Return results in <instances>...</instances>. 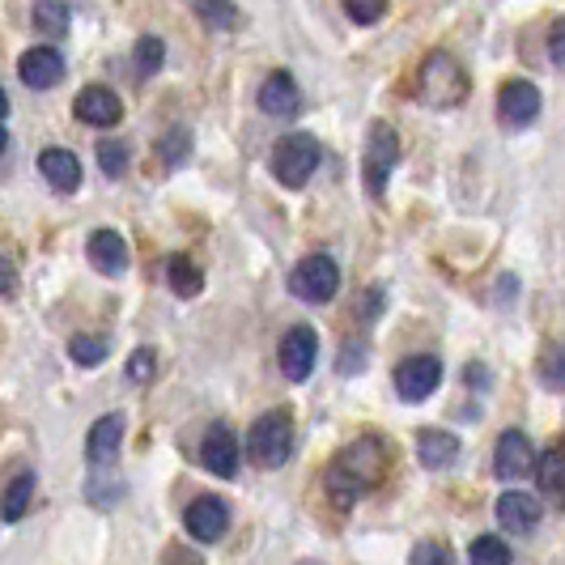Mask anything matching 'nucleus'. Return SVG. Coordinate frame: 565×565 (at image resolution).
<instances>
[{
	"label": "nucleus",
	"instance_id": "nucleus-5",
	"mask_svg": "<svg viewBox=\"0 0 565 565\" xmlns=\"http://www.w3.org/2000/svg\"><path fill=\"white\" fill-rule=\"evenodd\" d=\"M399 162V137L392 124H370L366 132V153H362V179H366L370 196H383L387 192V179Z\"/></svg>",
	"mask_w": 565,
	"mask_h": 565
},
{
	"label": "nucleus",
	"instance_id": "nucleus-27",
	"mask_svg": "<svg viewBox=\"0 0 565 565\" xmlns=\"http://www.w3.org/2000/svg\"><path fill=\"white\" fill-rule=\"evenodd\" d=\"M98 167L107 179H124L128 174V145L124 141H98Z\"/></svg>",
	"mask_w": 565,
	"mask_h": 565
},
{
	"label": "nucleus",
	"instance_id": "nucleus-24",
	"mask_svg": "<svg viewBox=\"0 0 565 565\" xmlns=\"http://www.w3.org/2000/svg\"><path fill=\"white\" fill-rule=\"evenodd\" d=\"M196 13L200 22L213 30H238V22H243V13H238L234 0H196Z\"/></svg>",
	"mask_w": 565,
	"mask_h": 565
},
{
	"label": "nucleus",
	"instance_id": "nucleus-19",
	"mask_svg": "<svg viewBox=\"0 0 565 565\" xmlns=\"http://www.w3.org/2000/svg\"><path fill=\"white\" fill-rule=\"evenodd\" d=\"M417 459L429 472H443V468H451L455 459H459V438H455L451 429H438V425L417 429Z\"/></svg>",
	"mask_w": 565,
	"mask_h": 565
},
{
	"label": "nucleus",
	"instance_id": "nucleus-9",
	"mask_svg": "<svg viewBox=\"0 0 565 565\" xmlns=\"http://www.w3.org/2000/svg\"><path fill=\"white\" fill-rule=\"evenodd\" d=\"M493 472L502 481H523L527 472H536V447L523 429H502V438L493 447Z\"/></svg>",
	"mask_w": 565,
	"mask_h": 565
},
{
	"label": "nucleus",
	"instance_id": "nucleus-33",
	"mask_svg": "<svg viewBox=\"0 0 565 565\" xmlns=\"http://www.w3.org/2000/svg\"><path fill=\"white\" fill-rule=\"evenodd\" d=\"M34 22H39V30H47V34H64L68 30V9L56 4V0H43L34 9Z\"/></svg>",
	"mask_w": 565,
	"mask_h": 565
},
{
	"label": "nucleus",
	"instance_id": "nucleus-12",
	"mask_svg": "<svg viewBox=\"0 0 565 565\" xmlns=\"http://www.w3.org/2000/svg\"><path fill=\"white\" fill-rule=\"evenodd\" d=\"M73 111L89 128H115L124 119V103H119V94L107 89V85H85L82 94H77V103H73Z\"/></svg>",
	"mask_w": 565,
	"mask_h": 565
},
{
	"label": "nucleus",
	"instance_id": "nucleus-38",
	"mask_svg": "<svg viewBox=\"0 0 565 565\" xmlns=\"http://www.w3.org/2000/svg\"><path fill=\"white\" fill-rule=\"evenodd\" d=\"M4 115H9V94L0 89V119H4Z\"/></svg>",
	"mask_w": 565,
	"mask_h": 565
},
{
	"label": "nucleus",
	"instance_id": "nucleus-17",
	"mask_svg": "<svg viewBox=\"0 0 565 565\" xmlns=\"http://www.w3.org/2000/svg\"><path fill=\"white\" fill-rule=\"evenodd\" d=\"M85 255H89V264H94L103 277H119V273L128 268V243H124L119 230H94Z\"/></svg>",
	"mask_w": 565,
	"mask_h": 565
},
{
	"label": "nucleus",
	"instance_id": "nucleus-22",
	"mask_svg": "<svg viewBox=\"0 0 565 565\" xmlns=\"http://www.w3.org/2000/svg\"><path fill=\"white\" fill-rule=\"evenodd\" d=\"M167 285L179 294V298H200L204 273H200V264H192L188 255H174V259L167 264Z\"/></svg>",
	"mask_w": 565,
	"mask_h": 565
},
{
	"label": "nucleus",
	"instance_id": "nucleus-40",
	"mask_svg": "<svg viewBox=\"0 0 565 565\" xmlns=\"http://www.w3.org/2000/svg\"><path fill=\"white\" fill-rule=\"evenodd\" d=\"M307 565H311V562H307Z\"/></svg>",
	"mask_w": 565,
	"mask_h": 565
},
{
	"label": "nucleus",
	"instance_id": "nucleus-20",
	"mask_svg": "<svg viewBox=\"0 0 565 565\" xmlns=\"http://www.w3.org/2000/svg\"><path fill=\"white\" fill-rule=\"evenodd\" d=\"M39 170H43V179L56 188V192H77L82 188V162H77V153L73 149H43L39 153Z\"/></svg>",
	"mask_w": 565,
	"mask_h": 565
},
{
	"label": "nucleus",
	"instance_id": "nucleus-35",
	"mask_svg": "<svg viewBox=\"0 0 565 565\" xmlns=\"http://www.w3.org/2000/svg\"><path fill=\"white\" fill-rule=\"evenodd\" d=\"M362 362H366V344H344L340 353V374H362Z\"/></svg>",
	"mask_w": 565,
	"mask_h": 565
},
{
	"label": "nucleus",
	"instance_id": "nucleus-16",
	"mask_svg": "<svg viewBox=\"0 0 565 565\" xmlns=\"http://www.w3.org/2000/svg\"><path fill=\"white\" fill-rule=\"evenodd\" d=\"M18 77L30 89H52V85L64 82V56L56 47H30L26 56L18 60Z\"/></svg>",
	"mask_w": 565,
	"mask_h": 565
},
{
	"label": "nucleus",
	"instance_id": "nucleus-2",
	"mask_svg": "<svg viewBox=\"0 0 565 565\" xmlns=\"http://www.w3.org/2000/svg\"><path fill=\"white\" fill-rule=\"evenodd\" d=\"M417 89H422V103L434 107V111H451V107H463L468 98V73L463 64L451 56V52H429L417 73Z\"/></svg>",
	"mask_w": 565,
	"mask_h": 565
},
{
	"label": "nucleus",
	"instance_id": "nucleus-32",
	"mask_svg": "<svg viewBox=\"0 0 565 565\" xmlns=\"http://www.w3.org/2000/svg\"><path fill=\"white\" fill-rule=\"evenodd\" d=\"M408 565H455V557H451V548H447V544H438V540H422V544H413Z\"/></svg>",
	"mask_w": 565,
	"mask_h": 565
},
{
	"label": "nucleus",
	"instance_id": "nucleus-13",
	"mask_svg": "<svg viewBox=\"0 0 565 565\" xmlns=\"http://www.w3.org/2000/svg\"><path fill=\"white\" fill-rule=\"evenodd\" d=\"M540 519H544V502L532 498V493H523V489H507L502 498H498V523L514 532V536H527V532H536Z\"/></svg>",
	"mask_w": 565,
	"mask_h": 565
},
{
	"label": "nucleus",
	"instance_id": "nucleus-28",
	"mask_svg": "<svg viewBox=\"0 0 565 565\" xmlns=\"http://www.w3.org/2000/svg\"><path fill=\"white\" fill-rule=\"evenodd\" d=\"M540 379L553 387V392H565V344H548L544 358H540Z\"/></svg>",
	"mask_w": 565,
	"mask_h": 565
},
{
	"label": "nucleus",
	"instance_id": "nucleus-15",
	"mask_svg": "<svg viewBox=\"0 0 565 565\" xmlns=\"http://www.w3.org/2000/svg\"><path fill=\"white\" fill-rule=\"evenodd\" d=\"M298 107H302L298 82L289 73H268L264 85H259V111L273 115V119H294Z\"/></svg>",
	"mask_w": 565,
	"mask_h": 565
},
{
	"label": "nucleus",
	"instance_id": "nucleus-36",
	"mask_svg": "<svg viewBox=\"0 0 565 565\" xmlns=\"http://www.w3.org/2000/svg\"><path fill=\"white\" fill-rule=\"evenodd\" d=\"M548 60H553L557 68H565V18L553 22V30H548Z\"/></svg>",
	"mask_w": 565,
	"mask_h": 565
},
{
	"label": "nucleus",
	"instance_id": "nucleus-10",
	"mask_svg": "<svg viewBox=\"0 0 565 565\" xmlns=\"http://www.w3.org/2000/svg\"><path fill=\"white\" fill-rule=\"evenodd\" d=\"M183 523H188V536L200 540V544H217V540L230 532V507L226 498H196L188 514H183Z\"/></svg>",
	"mask_w": 565,
	"mask_h": 565
},
{
	"label": "nucleus",
	"instance_id": "nucleus-3",
	"mask_svg": "<svg viewBox=\"0 0 565 565\" xmlns=\"http://www.w3.org/2000/svg\"><path fill=\"white\" fill-rule=\"evenodd\" d=\"M289 451H294V417L285 408L255 417V425L247 429V455L255 468H281Z\"/></svg>",
	"mask_w": 565,
	"mask_h": 565
},
{
	"label": "nucleus",
	"instance_id": "nucleus-4",
	"mask_svg": "<svg viewBox=\"0 0 565 565\" xmlns=\"http://www.w3.org/2000/svg\"><path fill=\"white\" fill-rule=\"evenodd\" d=\"M319 158H323V149L311 132H289L273 145V174L285 188H307L311 174L319 170Z\"/></svg>",
	"mask_w": 565,
	"mask_h": 565
},
{
	"label": "nucleus",
	"instance_id": "nucleus-7",
	"mask_svg": "<svg viewBox=\"0 0 565 565\" xmlns=\"http://www.w3.org/2000/svg\"><path fill=\"white\" fill-rule=\"evenodd\" d=\"M443 383V362L434 353H413L396 366V396L408 399V404H422L438 392Z\"/></svg>",
	"mask_w": 565,
	"mask_h": 565
},
{
	"label": "nucleus",
	"instance_id": "nucleus-14",
	"mask_svg": "<svg viewBox=\"0 0 565 565\" xmlns=\"http://www.w3.org/2000/svg\"><path fill=\"white\" fill-rule=\"evenodd\" d=\"M200 463H204L213 477H222V481H230V477L238 472V438L230 434V425H213V429L204 434V443H200Z\"/></svg>",
	"mask_w": 565,
	"mask_h": 565
},
{
	"label": "nucleus",
	"instance_id": "nucleus-29",
	"mask_svg": "<svg viewBox=\"0 0 565 565\" xmlns=\"http://www.w3.org/2000/svg\"><path fill=\"white\" fill-rule=\"evenodd\" d=\"M68 358H73L77 366H98V362L107 358V340L103 337H73L68 340Z\"/></svg>",
	"mask_w": 565,
	"mask_h": 565
},
{
	"label": "nucleus",
	"instance_id": "nucleus-6",
	"mask_svg": "<svg viewBox=\"0 0 565 565\" xmlns=\"http://www.w3.org/2000/svg\"><path fill=\"white\" fill-rule=\"evenodd\" d=\"M340 289V268L332 255H307L294 273H289V294L302 302H332Z\"/></svg>",
	"mask_w": 565,
	"mask_h": 565
},
{
	"label": "nucleus",
	"instance_id": "nucleus-1",
	"mask_svg": "<svg viewBox=\"0 0 565 565\" xmlns=\"http://www.w3.org/2000/svg\"><path fill=\"white\" fill-rule=\"evenodd\" d=\"M387 443L379 438V434H362V438H353L349 447H340L332 455V463H328V472H323V489H328V498L337 502L340 510L358 507L366 493H374L383 477H387Z\"/></svg>",
	"mask_w": 565,
	"mask_h": 565
},
{
	"label": "nucleus",
	"instance_id": "nucleus-30",
	"mask_svg": "<svg viewBox=\"0 0 565 565\" xmlns=\"http://www.w3.org/2000/svg\"><path fill=\"white\" fill-rule=\"evenodd\" d=\"M188 153H192V137H188L183 128H170L167 137L158 141V158H162L167 167H179V162H183Z\"/></svg>",
	"mask_w": 565,
	"mask_h": 565
},
{
	"label": "nucleus",
	"instance_id": "nucleus-21",
	"mask_svg": "<svg viewBox=\"0 0 565 565\" xmlns=\"http://www.w3.org/2000/svg\"><path fill=\"white\" fill-rule=\"evenodd\" d=\"M30 502H34V472H30V468H22L13 481L4 484V493H0V519H4V523L26 519Z\"/></svg>",
	"mask_w": 565,
	"mask_h": 565
},
{
	"label": "nucleus",
	"instance_id": "nucleus-11",
	"mask_svg": "<svg viewBox=\"0 0 565 565\" xmlns=\"http://www.w3.org/2000/svg\"><path fill=\"white\" fill-rule=\"evenodd\" d=\"M498 115H502V124H507V128H527V124L540 115L536 82L514 77V82L502 85V94H498Z\"/></svg>",
	"mask_w": 565,
	"mask_h": 565
},
{
	"label": "nucleus",
	"instance_id": "nucleus-23",
	"mask_svg": "<svg viewBox=\"0 0 565 565\" xmlns=\"http://www.w3.org/2000/svg\"><path fill=\"white\" fill-rule=\"evenodd\" d=\"M536 481L548 498H562L565 502V459L562 451H544L536 459Z\"/></svg>",
	"mask_w": 565,
	"mask_h": 565
},
{
	"label": "nucleus",
	"instance_id": "nucleus-25",
	"mask_svg": "<svg viewBox=\"0 0 565 565\" xmlns=\"http://www.w3.org/2000/svg\"><path fill=\"white\" fill-rule=\"evenodd\" d=\"M468 562L472 565H514V557H510V544L502 536H481V540H472Z\"/></svg>",
	"mask_w": 565,
	"mask_h": 565
},
{
	"label": "nucleus",
	"instance_id": "nucleus-18",
	"mask_svg": "<svg viewBox=\"0 0 565 565\" xmlns=\"http://www.w3.org/2000/svg\"><path fill=\"white\" fill-rule=\"evenodd\" d=\"M119 443H124V417L107 413V417H98V422L89 425V434H85V459L94 468L98 463H111L115 455H119Z\"/></svg>",
	"mask_w": 565,
	"mask_h": 565
},
{
	"label": "nucleus",
	"instance_id": "nucleus-39",
	"mask_svg": "<svg viewBox=\"0 0 565 565\" xmlns=\"http://www.w3.org/2000/svg\"><path fill=\"white\" fill-rule=\"evenodd\" d=\"M9 149V128H0V153Z\"/></svg>",
	"mask_w": 565,
	"mask_h": 565
},
{
	"label": "nucleus",
	"instance_id": "nucleus-8",
	"mask_svg": "<svg viewBox=\"0 0 565 565\" xmlns=\"http://www.w3.org/2000/svg\"><path fill=\"white\" fill-rule=\"evenodd\" d=\"M315 358H319V337L307 323H294L281 337V349H277V362H281V374L289 383H307L315 370Z\"/></svg>",
	"mask_w": 565,
	"mask_h": 565
},
{
	"label": "nucleus",
	"instance_id": "nucleus-31",
	"mask_svg": "<svg viewBox=\"0 0 565 565\" xmlns=\"http://www.w3.org/2000/svg\"><path fill=\"white\" fill-rule=\"evenodd\" d=\"M344 13L353 26H374L387 13V0H344Z\"/></svg>",
	"mask_w": 565,
	"mask_h": 565
},
{
	"label": "nucleus",
	"instance_id": "nucleus-37",
	"mask_svg": "<svg viewBox=\"0 0 565 565\" xmlns=\"http://www.w3.org/2000/svg\"><path fill=\"white\" fill-rule=\"evenodd\" d=\"M0 294H18V268L0 255Z\"/></svg>",
	"mask_w": 565,
	"mask_h": 565
},
{
	"label": "nucleus",
	"instance_id": "nucleus-34",
	"mask_svg": "<svg viewBox=\"0 0 565 565\" xmlns=\"http://www.w3.org/2000/svg\"><path fill=\"white\" fill-rule=\"evenodd\" d=\"M153 366H158V353H153V349H137V353L128 358V379H132V383H149V379H153Z\"/></svg>",
	"mask_w": 565,
	"mask_h": 565
},
{
	"label": "nucleus",
	"instance_id": "nucleus-26",
	"mask_svg": "<svg viewBox=\"0 0 565 565\" xmlns=\"http://www.w3.org/2000/svg\"><path fill=\"white\" fill-rule=\"evenodd\" d=\"M162 60H167V43H162L158 34L137 39V73H141V77H153V73L162 68Z\"/></svg>",
	"mask_w": 565,
	"mask_h": 565
}]
</instances>
